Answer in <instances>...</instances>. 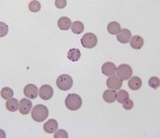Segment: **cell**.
I'll return each instance as SVG.
<instances>
[{"instance_id": "1", "label": "cell", "mask_w": 160, "mask_h": 138, "mask_svg": "<svg viewBox=\"0 0 160 138\" xmlns=\"http://www.w3.org/2000/svg\"><path fill=\"white\" fill-rule=\"evenodd\" d=\"M49 111L48 108L43 105H36L31 111V118L34 121L41 123L48 118Z\"/></svg>"}, {"instance_id": "2", "label": "cell", "mask_w": 160, "mask_h": 138, "mask_svg": "<svg viewBox=\"0 0 160 138\" xmlns=\"http://www.w3.org/2000/svg\"><path fill=\"white\" fill-rule=\"evenodd\" d=\"M82 105V98L74 93L69 94L65 99V105L70 111H77Z\"/></svg>"}, {"instance_id": "3", "label": "cell", "mask_w": 160, "mask_h": 138, "mask_svg": "<svg viewBox=\"0 0 160 138\" xmlns=\"http://www.w3.org/2000/svg\"><path fill=\"white\" fill-rule=\"evenodd\" d=\"M72 85H73L72 78L68 74L60 75L57 79V85L60 90H69L72 87Z\"/></svg>"}, {"instance_id": "4", "label": "cell", "mask_w": 160, "mask_h": 138, "mask_svg": "<svg viewBox=\"0 0 160 138\" xmlns=\"http://www.w3.org/2000/svg\"><path fill=\"white\" fill-rule=\"evenodd\" d=\"M81 43L83 48L88 49L93 48L98 43V38H97V36L93 33H86L82 38Z\"/></svg>"}, {"instance_id": "5", "label": "cell", "mask_w": 160, "mask_h": 138, "mask_svg": "<svg viewBox=\"0 0 160 138\" xmlns=\"http://www.w3.org/2000/svg\"><path fill=\"white\" fill-rule=\"evenodd\" d=\"M117 76L121 80H128L133 74V69L128 64H121L116 69Z\"/></svg>"}, {"instance_id": "6", "label": "cell", "mask_w": 160, "mask_h": 138, "mask_svg": "<svg viewBox=\"0 0 160 138\" xmlns=\"http://www.w3.org/2000/svg\"><path fill=\"white\" fill-rule=\"evenodd\" d=\"M123 84V80H121L117 76H111L107 79V86L109 89L119 90Z\"/></svg>"}, {"instance_id": "7", "label": "cell", "mask_w": 160, "mask_h": 138, "mask_svg": "<svg viewBox=\"0 0 160 138\" xmlns=\"http://www.w3.org/2000/svg\"><path fill=\"white\" fill-rule=\"evenodd\" d=\"M53 95V89L50 85H43L39 89V96L45 101L50 100Z\"/></svg>"}, {"instance_id": "8", "label": "cell", "mask_w": 160, "mask_h": 138, "mask_svg": "<svg viewBox=\"0 0 160 138\" xmlns=\"http://www.w3.org/2000/svg\"><path fill=\"white\" fill-rule=\"evenodd\" d=\"M24 95L30 99H35L39 95L38 87L34 84H28L24 88Z\"/></svg>"}, {"instance_id": "9", "label": "cell", "mask_w": 160, "mask_h": 138, "mask_svg": "<svg viewBox=\"0 0 160 138\" xmlns=\"http://www.w3.org/2000/svg\"><path fill=\"white\" fill-rule=\"evenodd\" d=\"M32 102L31 100L28 99H22L20 101V105H19V112L22 115H26L31 112V108H32Z\"/></svg>"}, {"instance_id": "10", "label": "cell", "mask_w": 160, "mask_h": 138, "mask_svg": "<svg viewBox=\"0 0 160 138\" xmlns=\"http://www.w3.org/2000/svg\"><path fill=\"white\" fill-rule=\"evenodd\" d=\"M115 64L112 62H106L102 66V72L105 76H113L116 72Z\"/></svg>"}, {"instance_id": "11", "label": "cell", "mask_w": 160, "mask_h": 138, "mask_svg": "<svg viewBox=\"0 0 160 138\" xmlns=\"http://www.w3.org/2000/svg\"><path fill=\"white\" fill-rule=\"evenodd\" d=\"M132 38V34L130 30L128 29H122L117 35V39L120 43H129Z\"/></svg>"}, {"instance_id": "12", "label": "cell", "mask_w": 160, "mask_h": 138, "mask_svg": "<svg viewBox=\"0 0 160 138\" xmlns=\"http://www.w3.org/2000/svg\"><path fill=\"white\" fill-rule=\"evenodd\" d=\"M58 128V123L55 119L48 120L43 125V130L48 134H53Z\"/></svg>"}, {"instance_id": "13", "label": "cell", "mask_w": 160, "mask_h": 138, "mask_svg": "<svg viewBox=\"0 0 160 138\" xmlns=\"http://www.w3.org/2000/svg\"><path fill=\"white\" fill-rule=\"evenodd\" d=\"M130 47L135 50H140L144 45V40L141 36L135 35L130 39Z\"/></svg>"}, {"instance_id": "14", "label": "cell", "mask_w": 160, "mask_h": 138, "mask_svg": "<svg viewBox=\"0 0 160 138\" xmlns=\"http://www.w3.org/2000/svg\"><path fill=\"white\" fill-rule=\"evenodd\" d=\"M57 25L60 30L67 31L71 28L72 22H71L70 18L68 17H61L60 18H59L58 22H57Z\"/></svg>"}, {"instance_id": "15", "label": "cell", "mask_w": 160, "mask_h": 138, "mask_svg": "<svg viewBox=\"0 0 160 138\" xmlns=\"http://www.w3.org/2000/svg\"><path fill=\"white\" fill-rule=\"evenodd\" d=\"M128 86L131 90L136 91L141 88L142 80L138 76H133L128 82Z\"/></svg>"}, {"instance_id": "16", "label": "cell", "mask_w": 160, "mask_h": 138, "mask_svg": "<svg viewBox=\"0 0 160 138\" xmlns=\"http://www.w3.org/2000/svg\"><path fill=\"white\" fill-rule=\"evenodd\" d=\"M117 99V92L115 90L108 89L104 92L103 93V99L105 102L108 103H113L116 101Z\"/></svg>"}, {"instance_id": "17", "label": "cell", "mask_w": 160, "mask_h": 138, "mask_svg": "<svg viewBox=\"0 0 160 138\" xmlns=\"http://www.w3.org/2000/svg\"><path fill=\"white\" fill-rule=\"evenodd\" d=\"M19 105H20V102L18 100L15 98H12V99L7 100L6 103V108L11 112H15L19 108Z\"/></svg>"}, {"instance_id": "18", "label": "cell", "mask_w": 160, "mask_h": 138, "mask_svg": "<svg viewBox=\"0 0 160 138\" xmlns=\"http://www.w3.org/2000/svg\"><path fill=\"white\" fill-rule=\"evenodd\" d=\"M108 31L109 34H113V35H118L121 30V24L117 22H111L108 24L107 26Z\"/></svg>"}, {"instance_id": "19", "label": "cell", "mask_w": 160, "mask_h": 138, "mask_svg": "<svg viewBox=\"0 0 160 138\" xmlns=\"http://www.w3.org/2000/svg\"><path fill=\"white\" fill-rule=\"evenodd\" d=\"M67 57L69 60L72 62H76L81 57V52L80 50L78 48H72L68 51Z\"/></svg>"}, {"instance_id": "20", "label": "cell", "mask_w": 160, "mask_h": 138, "mask_svg": "<svg viewBox=\"0 0 160 138\" xmlns=\"http://www.w3.org/2000/svg\"><path fill=\"white\" fill-rule=\"evenodd\" d=\"M84 24H83L82 22H79V21L74 22L72 23V26H71L72 31L76 34H79L81 33H82L83 31H84Z\"/></svg>"}, {"instance_id": "21", "label": "cell", "mask_w": 160, "mask_h": 138, "mask_svg": "<svg viewBox=\"0 0 160 138\" xmlns=\"http://www.w3.org/2000/svg\"><path fill=\"white\" fill-rule=\"evenodd\" d=\"M129 99V93L126 90H119V92L117 93V99H116L121 104H123V102H125Z\"/></svg>"}, {"instance_id": "22", "label": "cell", "mask_w": 160, "mask_h": 138, "mask_svg": "<svg viewBox=\"0 0 160 138\" xmlns=\"http://www.w3.org/2000/svg\"><path fill=\"white\" fill-rule=\"evenodd\" d=\"M14 92L11 88L8 87H4L1 90V96L2 99H6V100H8V99H12L13 97Z\"/></svg>"}, {"instance_id": "23", "label": "cell", "mask_w": 160, "mask_h": 138, "mask_svg": "<svg viewBox=\"0 0 160 138\" xmlns=\"http://www.w3.org/2000/svg\"><path fill=\"white\" fill-rule=\"evenodd\" d=\"M41 6L39 1L37 0H34V1H31L28 4V8L31 12H38L41 10Z\"/></svg>"}, {"instance_id": "24", "label": "cell", "mask_w": 160, "mask_h": 138, "mask_svg": "<svg viewBox=\"0 0 160 138\" xmlns=\"http://www.w3.org/2000/svg\"><path fill=\"white\" fill-rule=\"evenodd\" d=\"M149 85L151 88L156 89L157 88H159L160 85V80L156 76H152L149 79Z\"/></svg>"}, {"instance_id": "25", "label": "cell", "mask_w": 160, "mask_h": 138, "mask_svg": "<svg viewBox=\"0 0 160 138\" xmlns=\"http://www.w3.org/2000/svg\"><path fill=\"white\" fill-rule=\"evenodd\" d=\"M54 138H68L69 135H68V133L66 131L63 129H60L58 130L57 132L55 133L54 135H53Z\"/></svg>"}, {"instance_id": "26", "label": "cell", "mask_w": 160, "mask_h": 138, "mask_svg": "<svg viewBox=\"0 0 160 138\" xmlns=\"http://www.w3.org/2000/svg\"><path fill=\"white\" fill-rule=\"evenodd\" d=\"M8 27L6 24H5L4 22H1L0 23V36L2 38L5 37L8 34Z\"/></svg>"}, {"instance_id": "27", "label": "cell", "mask_w": 160, "mask_h": 138, "mask_svg": "<svg viewBox=\"0 0 160 138\" xmlns=\"http://www.w3.org/2000/svg\"><path fill=\"white\" fill-rule=\"evenodd\" d=\"M123 107L125 110H128V111L131 110L133 107V102L130 99H128L126 102L123 103Z\"/></svg>"}, {"instance_id": "28", "label": "cell", "mask_w": 160, "mask_h": 138, "mask_svg": "<svg viewBox=\"0 0 160 138\" xmlns=\"http://www.w3.org/2000/svg\"><path fill=\"white\" fill-rule=\"evenodd\" d=\"M67 0H56L55 1V6L58 8H64L67 6Z\"/></svg>"}]
</instances>
